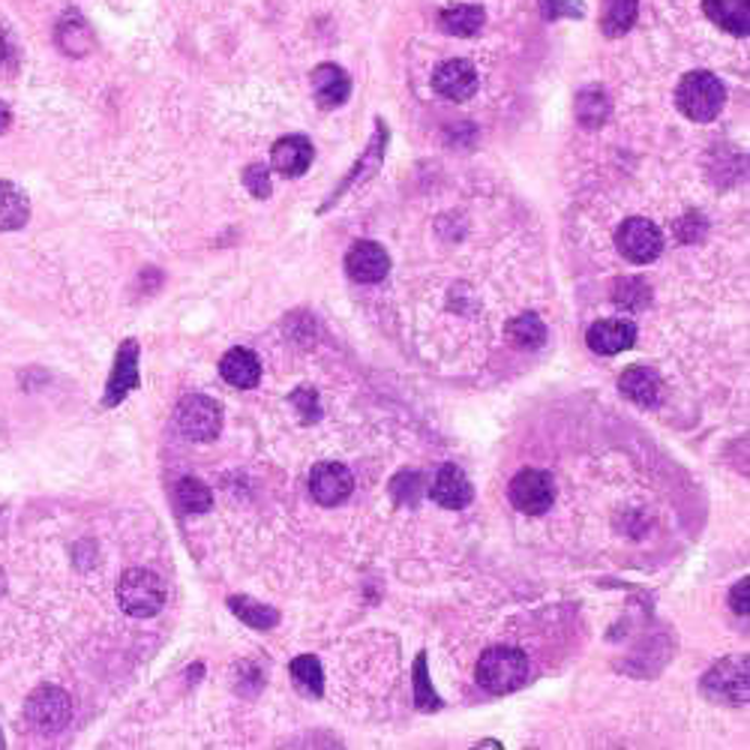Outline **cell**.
Instances as JSON below:
<instances>
[{
  "label": "cell",
  "instance_id": "cell-35",
  "mask_svg": "<svg viewBox=\"0 0 750 750\" xmlns=\"http://www.w3.org/2000/svg\"><path fill=\"white\" fill-rule=\"evenodd\" d=\"M733 607H736L738 615H748V579H741V583L733 588Z\"/></svg>",
  "mask_w": 750,
  "mask_h": 750
},
{
  "label": "cell",
  "instance_id": "cell-34",
  "mask_svg": "<svg viewBox=\"0 0 750 750\" xmlns=\"http://www.w3.org/2000/svg\"><path fill=\"white\" fill-rule=\"evenodd\" d=\"M291 405L303 414L307 424H315L322 417V405H318V393L313 388H298L291 393Z\"/></svg>",
  "mask_w": 750,
  "mask_h": 750
},
{
  "label": "cell",
  "instance_id": "cell-37",
  "mask_svg": "<svg viewBox=\"0 0 750 750\" xmlns=\"http://www.w3.org/2000/svg\"><path fill=\"white\" fill-rule=\"evenodd\" d=\"M7 51H10V54H15L13 42H10V37H7V30L0 27V66H3V54H7Z\"/></svg>",
  "mask_w": 750,
  "mask_h": 750
},
{
  "label": "cell",
  "instance_id": "cell-22",
  "mask_svg": "<svg viewBox=\"0 0 750 750\" xmlns=\"http://www.w3.org/2000/svg\"><path fill=\"white\" fill-rule=\"evenodd\" d=\"M639 18V0H603L600 7V34L610 39L627 37Z\"/></svg>",
  "mask_w": 750,
  "mask_h": 750
},
{
  "label": "cell",
  "instance_id": "cell-20",
  "mask_svg": "<svg viewBox=\"0 0 750 750\" xmlns=\"http://www.w3.org/2000/svg\"><path fill=\"white\" fill-rule=\"evenodd\" d=\"M220 375H223L232 388L250 390L262 382V363L255 358V351L232 349L225 351L223 361H220Z\"/></svg>",
  "mask_w": 750,
  "mask_h": 750
},
{
  "label": "cell",
  "instance_id": "cell-24",
  "mask_svg": "<svg viewBox=\"0 0 750 750\" xmlns=\"http://www.w3.org/2000/svg\"><path fill=\"white\" fill-rule=\"evenodd\" d=\"M27 220H30V201L25 192L10 180H0V235L25 228Z\"/></svg>",
  "mask_w": 750,
  "mask_h": 750
},
{
  "label": "cell",
  "instance_id": "cell-36",
  "mask_svg": "<svg viewBox=\"0 0 750 750\" xmlns=\"http://www.w3.org/2000/svg\"><path fill=\"white\" fill-rule=\"evenodd\" d=\"M10 124H13V112H10V105H7V102H0V136L10 129Z\"/></svg>",
  "mask_w": 750,
  "mask_h": 750
},
{
  "label": "cell",
  "instance_id": "cell-28",
  "mask_svg": "<svg viewBox=\"0 0 750 750\" xmlns=\"http://www.w3.org/2000/svg\"><path fill=\"white\" fill-rule=\"evenodd\" d=\"M508 342H513L516 349H540L547 342V325L540 322L538 315L525 313L520 318H513L508 330H504Z\"/></svg>",
  "mask_w": 750,
  "mask_h": 750
},
{
  "label": "cell",
  "instance_id": "cell-19",
  "mask_svg": "<svg viewBox=\"0 0 750 750\" xmlns=\"http://www.w3.org/2000/svg\"><path fill=\"white\" fill-rule=\"evenodd\" d=\"M385 145H388V126L378 121V126H375V138L366 145V150L361 153V160L354 163V168H351L349 175H346V180L339 184L337 192L330 196V201H327V208L334 204V201L346 192V189H351L354 184H363L366 177H373L375 172H378V165H382V157H385Z\"/></svg>",
  "mask_w": 750,
  "mask_h": 750
},
{
  "label": "cell",
  "instance_id": "cell-14",
  "mask_svg": "<svg viewBox=\"0 0 750 750\" xmlns=\"http://www.w3.org/2000/svg\"><path fill=\"white\" fill-rule=\"evenodd\" d=\"M429 496H433L436 504L448 508V511H463L465 504H472L475 489H472V480L465 477V472L460 465L448 463L438 468L436 480H433V487H429Z\"/></svg>",
  "mask_w": 750,
  "mask_h": 750
},
{
  "label": "cell",
  "instance_id": "cell-6",
  "mask_svg": "<svg viewBox=\"0 0 750 750\" xmlns=\"http://www.w3.org/2000/svg\"><path fill=\"white\" fill-rule=\"evenodd\" d=\"M25 717L39 729L42 736H54L70 724L73 717V700L54 685H42L37 688L25 702Z\"/></svg>",
  "mask_w": 750,
  "mask_h": 750
},
{
  "label": "cell",
  "instance_id": "cell-18",
  "mask_svg": "<svg viewBox=\"0 0 750 750\" xmlns=\"http://www.w3.org/2000/svg\"><path fill=\"white\" fill-rule=\"evenodd\" d=\"M705 18L733 37L750 34V0H702Z\"/></svg>",
  "mask_w": 750,
  "mask_h": 750
},
{
  "label": "cell",
  "instance_id": "cell-9",
  "mask_svg": "<svg viewBox=\"0 0 750 750\" xmlns=\"http://www.w3.org/2000/svg\"><path fill=\"white\" fill-rule=\"evenodd\" d=\"M477 85H480L477 70L468 61H463V58L445 61L436 73H433V90H436L438 97H445V100L450 102L472 100L477 93Z\"/></svg>",
  "mask_w": 750,
  "mask_h": 750
},
{
  "label": "cell",
  "instance_id": "cell-12",
  "mask_svg": "<svg viewBox=\"0 0 750 750\" xmlns=\"http://www.w3.org/2000/svg\"><path fill=\"white\" fill-rule=\"evenodd\" d=\"M346 271L354 283H382L390 271V255L375 240H358L346 255Z\"/></svg>",
  "mask_w": 750,
  "mask_h": 750
},
{
  "label": "cell",
  "instance_id": "cell-2",
  "mask_svg": "<svg viewBox=\"0 0 750 750\" xmlns=\"http://www.w3.org/2000/svg\"><path fill=\"white\" fill-rule=\"evenodd\" d=\"M528 675V658L520 649L496 646L487 649L477 661V682L489 693H511Z\"/></svg>",
  "mask_w": 750,
  "mask_h": 750
},
{
  "label": "cell",
  "instance_id": "cell-30",
  "mask_svg": "<svg viewBox=\"0 0 750 750\" xmlns=\"http://www.w3.org/2000/svg\"><path fill=\"white\" fill-rule=\"evenodd\" d=\"M414 705L421 712H438L441 709V697L433 690L429 673H426V654H417L414 661Z\"/></svg>",
  "mask_w": 750,
  "mask_h": 750
},
{
  "label": "cell",
  "instance_id": "cell-4",
  "mask_svg": "<svg viewBox=\"0 0 750 750\" xmlns=\"http://www.w3.org/2000/svg\"><path fill=\"white\" fill-rule=\"evenodd\" d=\"M750 675L748 658H724V661L712 666V673L702 678V693L712 697L714 702H729V705H745L750 697Z\"/></svg>",
  "mask_w": 750,
  "mask_h": 750
},
{
  "label": "cell",
  "instance_id": "cell-1",
  "mask_svg": "<svg viewBox=\"0 0 750 750\" xmlns=\"http://www.w3.org/2000/svg\"><path fill=\"white\" fill-rule=\"evenodd\" d=\"M675 105L693 124H712L726 105L724 82L709 70H690L675 88Z\"/></svg>",
  "mask_w": 750,
  "mask_h": 750
},
{
  "label": "cell",
  "instance_id": "cell-5",
  "mask_svg": "<svg viewBox=\"0 0 750 750\" xmlns=\"http://www.w3.org/2000/svg\"><path fill=\"white\" fill-rule=\"evenodd\" d=\"M175 424L189 441H213L223 429V412H220V405L211 397L187 393L184 400L177 402Z\"/></svg>",
  "mask_w": 750,
  "mask_h": 750
},
{
  "label": "cell",
  "instance_id": "cell-15",
  "mask_svg": "<svg viewBox=\"0 0 750 750\" xmlns=\"http://www.w3.org/2000/svg\"><path fill=\"white\" fill-rule=\"evenodd\" d=\"M313 97L322 109H339L351 97V78L339 63H318L313 70Z\"/></svg>",
  "mask_w": 750,
  "mask_h": 750
},
{
  "label": "cell",
  "instance_id": "cell-29",
  "mask_svg": "<svg viewBox=\"0 0 750 750\" xmlns=\"http://www.w3.org/2000/svg\"><path fill=\"white\" fill-rule=\"evenodd\" d=\"M228 607H232V613L238 615L240 622H247V625L255 627V630H271V627L279 622V613H276V610L264 607L259 600L247 598V595L228 598Z\"/></svg>",
  "mask_w": 750,
  "mask_h": 750
},
{
  "label": "cell",
  "instance_id": "cell-7",
  "mask_svg": "<svg viewBox=\"0 0 750 750\" xmlns=\"http://www.w3.org/2000/svg\"><path fill=\"white\" fill-rule=\"evenodd\" d=\"M615 250L634 264H651L663 252V235L646 216H630L615 232Z\"/></svg>",
  "mask_w": 750,
  "mask_h": 750
},
{
  "label": "cell",
  "instance_id": "cell-38",
  "mask_svg": "<svg viewBox=\"0 0 750 750\" xmlns=\"http://www.w3.org/2000/svg\"><path fill=\"white\" fill-rule=\"evenodd\" d=\"M0 748H3V733H0Z\"/></svg>",
  "mask_w": 750,
  "mask_h": 750
},
{
  "label": "cell",
  "instance_id": "cell-27",
  "mask_svg": "<svg viewBox=\"0 0 750 750\" xmlns=\"http://www.w3.org/2000/svg\"><path fill=\"white\" fill-rule=\"evenodd\" d=\"M175 504L177 511L187 513V516H199V513H208L213 508L211 489L201 484L199 477H184L175 487Z\"/></svg>",
  "mask_w": 750,
  "mask_h": 750
},
{
  "label": "cell",
  "instance_id": "cell-17",
  "mask_svg": "<svg viewBox=\"0 0 750 750\" xmlns=\"http://www.w3.org/2000/svg\"><path fill=\"white\" fill-rule=\"evenodd\" d=\"M618 390L625 393L627 400L637 402V405H646V409H654L663 402V382L661 375L651 373L649 366H630L618 378Z\"/></svg>",
  "mask_w": 750,
  "mask_h": 750
},
{
  "label": "cell",
  "instance_id": "cell-21",
  "mask_svg": "<svg viewBox=\"0 0 750 750\" xmlns=\"http://www.w3.org/2000/svg\"><path fill=\"white\" fill-rule=\"evenodd\" d=\"M487 25V10L477 7V3H460V7H450V10H441L438 13V27L450 34V37H477Z\"/></svg>",
  "mask_w": 750,
  "mask_h": 750
},
{
  "label": "cell",
  "instance_id": "cell-31",
  "mask_svg": "<svg viewBox=\"0 0 750 750\" xmlns=\"http://www.w3.org/2000/svg\"><path fill=\"white\" fill-rule=\"evenodd\" d=\"M538 7L547 22H559V18L579 22V18H586V7L579 0H538Z\"/></svg>",
  "mask_w": 750,
  "mask_h": 750
},
{
  "label": "cell",
  "instance_id": "cell-11",
  "mask_svg": "<svg viewBox=\"0 0 750 750\" xmlns=\"http://www.w3.org/2000/svg\"><path fill=\"white\" fill-rule=\"evenodd\" d=\"M354 489V475L342 463H318L310 475V492L322 508H337Z\"/></svg>",
  "mask_w": 750,
  "mask_h": 750
},
{
  "label": "cell",
  "instance_id": "cell-26",
  "mask_svg": "<svg viewBox=\"0 0 750 750\" xmlns=\"http://www.w3.org/2000/svg\"><path fill=\"white\" fill-rule=\"evenodd\" d=\"M288 673H291V682H295V688H298L303 697L318 700V697L325 693V670H322V663H318V658H313V654H300V658H295L291 666H288Z\"/></svg>",
  "mask_w": 750,
  "mask_h": 750
},
{
  "label": "cell",
  "instance_id": "cell-16",
  "mask_svg": "<svg viewBox=\"0 0 750 750\" xmlns=\"http://www.w3.org/2000/svg\"><path fill=\"white\" fill-rule=\"evenodd\" d=\"M637 342V327L634 322H622V318H603L588 327V346L598 354H618V351L630 349Z\"/></svg>",
  "mask_w": 750,
  "mask_h": 750
},
{
  "label": "cell",
  "instance_id": "cell-23",
  "mask_svg": "<svg viewBox=\"0 0 750 750\" xmlns=\"http://www.w3.org/2000/svg\"><path fill=\"white\" fill-rule=\"evenodd\" d=\"M54 39H58L63 54H70V58H85L93 49V30L78 13L63 15L61 25L54 30Z\"/></svg>",
  "mask_w": 750,
  "mask_h": 750
},
{
  "label": "cell",
  "instance_id": "cell-33",
  "mask_svg": "<svg viewBox=\"0 0 750 750\" xmlns=\"http://www.w3.org/2000/svg\"><path fill=\"white\" fill-rule=\"evenodd\" d=\"M243 187L250 189L255 199H267L271 196V168L262 163H252L243 168Z\"/></svg>",
  "mask_w": 750,
  "mask_h": 750
},
{
  "label": "cell",
  "instance_id": "cell-32",
  "mask_svg": "<svg viewBox=\"0 0 750 750\" xmlns=\"http://www.w3.org/2000/svg\"><path fill=\"white\" fill-rule=\"evenodd\" d=\"M651 298V291L646 288V283L642 279H625L622 286H618V291H615V303L618 307H625V310H639V307H646Z\"/></svg>",
  "mask_w": 750,
  "mask_h": 750
},
{
  "label": "cell",
  "instance_id": "cell-25",
  "mask_svg": "<svg viewBox=\"0 0 750 750\" xmlns=\"http://www.w3.org/2000/svg\"><path fill=\"white\" fill-rule=\"evenodd\" d=\"M574 112L579 126H586V129H600V126L610 121V114H613V100L607 97V90L586 88L576 93Z\"/></svg>",
  "mask_w": 750,
  "mask_h": 750
},
{
  "label": "cell",
  "instance_id": "cell-3",
  "mask_svg": "<svg viewBox=\"0 0 750 750\" xmlns=\"http://www.w3.org/2000/svg\"><path fill=\"white\" fill-rule=\"evenodd\" d=\"M117 603L133 618H153L163 610L165 586L160 576L145 567H133L117 583Z\"/></svg>",
  "mask_w": 750,
  "mask_h": 750
},
{
  "label": "cell",
  "instance_id": "cell-13",
  "mask_svg": "<svg viewBox=\"0 0 750 750\" xmlns=\"http://www.w3.org/2000/svg\"><path fill=\"white\" fill-rule=\"evenodd\" d=\"M313 160L315 148L307 136H283L274 148H271V165H274L276 175L283 177L307 175Z\"/></svg>",
  "mask_w": 750,
  "mask_h": 750
},
{
  "label": "cell",
  "instance_id": "cell-8",
  "mask_svg": "<svg viewBox=\"0 0 750 750\" xmlns=\"http://www.w3.org/2000/svg\"><path fill=\"white\" fill-rule=\"evenodd\" d=\"M508 499L520 513H528V516H538V513H547L555 501V487H552V477L547 472H520L513 477L511 487H508Z\"/></svg>",
  "mask_w": 750,
  "mask_h": 750
},
{
  "label": "cell",
  "instance_id": "cell-10",
  "mask_svg": "<svg viewBox=\"0 0 750 750\" xmlns=\"http://www.w3.org/2000/svg\"><path fill=\"white\" fill-rule=\"evenodd\" d=\"M138 385H141V378H138V342L136 339H124L117 354H114V370L112 375H109L102 405H105V409L121 405V402L126 400V393L136 390Z\"/></svg>",
  "mask_w": 750,
  "mask_h": 750
}]
</instances>
